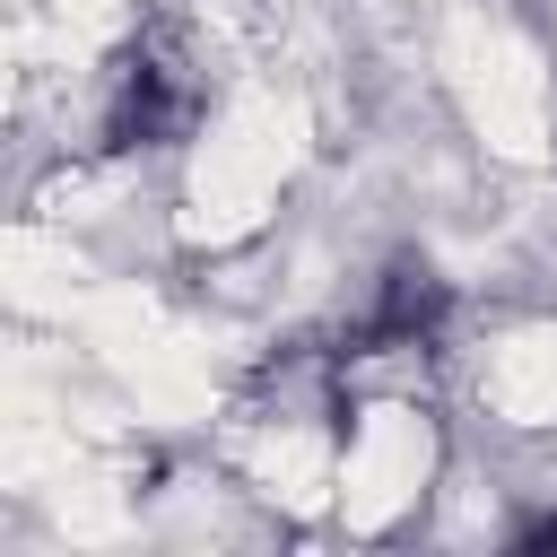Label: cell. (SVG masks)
I'll list each match as a JSON object with an SVG mask.
<instances>
[{
    "label": "cell",
    "instance_id": "cell-1",
    "mask_svg": "<svg viewBox=\"0 0 557 557\" xmlns=\"http://www.w3.org/2000/svg\"><path fill=\"white\" fill-rule=\"evenodd\" d=\"M200 61H191V35L174 17L139 26L131 52L113 61V87H104V139L113 148H148V139H183L200 122Z\"/></svg>",
    "mask_w": 557,
    "mask_h": 557
},
{
    "label": "cell",
    "instance_id": "cell-2",
    "mask_svg": "<svg viewBox=\"0 0 557 557\" xmlns=\"http://www.w3.org/2000/svg\"><path fill=\"white\" fill-rule=\"evenodd\" d=\"M435 313H444L435 270L400 261V270H392V287H383V305H374V322H366V339H374V348H418V339L435 331Z\"/></svg>",
    "mask_w": 557,
    "mask_h": 557
}]
</instances>
